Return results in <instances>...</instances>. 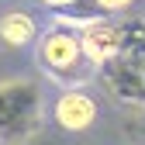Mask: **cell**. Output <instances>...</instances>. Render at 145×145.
Returning a JSON list of instances; mask_svg holds the SVG:
<instances>
[{
    "label": "cell",
    "mask_w": 145,
    "mask_h": 145,
    "mask_svg": "<svg viewBox=\"0 0 145 145\" xmlns=\"http://www.w3.org/2000/svg\"><path fill=\"white\" fill-rule=\"evenodd\" d=\"M42 4H45V7H52V10H62L66 4H72V0H42Z\"/></svg>",
    "instance_id": "obj_11"
},
{
    "label": "cell",
    "mask_w": 145,
    "mask_h": 145,
    "mask_svg": "<svg viewBox=\"0 0 145 145\" xmlns=\"http://www.w3.org/2000/svg\"><path fill=\"white\" fill-rule=\"evenodd\" d=\"M93 76L100 80V86H104L118 104L145 107V66H135V62H128V59L114 56L111 62L97 66Z\"/></svg>",
    "instance_id": "obj_3"
},
{
    "label": "cell",
    "mask_w": 145,
    "mask_h": 145,
    "mask_svg": "<svg viewBox=\"0 0 145 145\" xmlns=\"http://www.w3.org/2000/svg\"><path fill=\"white\" fill-rule=\"evenodd\" d=\"M45 97L35 80H0V142L21 145L42 131Z\"/></svg>",
    "instance_id": "obj_1"
},
{
    "label": "cell",
    "mask_w": 145,
    "mask_h": 145,
    "mask_svg": "<svg viewBox=\"0 0 145 145\" xmlns=\"http://www.w3.org/2000/svg\"><path fill=\"white\" fill-rule=\"evenodd\" d=\"M118 31H121L118 56L135 66H145V17H124L118 21Z\"/></svg>",
    "instance_id": "obj_8"
},
{
    "label": "cell",
    "mask_w": 145,
    "mask_h": 145,
    "mask_svg": "<svg viewBox=\"0 0 145 145\" xmlns=\"http://www.w3.org/2000/svg\"><path fill=\"white\" fill-rule=\"evenodd\" d=\"M80 35V48H83V56L90 66H104V62H111L118 56V48H121V31H118V21L114 17H107V21H93V24H86L76 31Z\"/></svg>",
    "instance_id": "obj_5"
},
{
    "label": "cell",
    "mask_w": 145,
    "mask_h": 145,
    "mask_svg": "<svg viewBox=\"0 0 145 145\" xmlns=\"http://www.w3.org/2000/svg\"><path fill=\"white\" fill-rule=\"evenodd\" d=\"M128 135L135 145H145V107H138V111L128 118Z\"/></svg>",
    "instance_id": "obj_9"
},
{
    "label": "cell",
    "mask_w": 145,
    "mask_h": 145,
    "mask_svg": "<svg viewBox=\"0 0 145 145\" xmlns=\"http://www.w3.org/2000/svg\"><path fill=\"white\" fill-rule=\"evenodd\" d=\"M52 118L62 131H86L97 121V100L86 90H62L59 100L52 104Z\"/></svg>",
    "instance_id": "obj_4"
},
{
    "label": "cell",
    "mask_w": 145,
    "mask_h": 145,
    "mask_svg": "<svg viewBox=\"0 0 145 145\" xmlns=\"http://www.w3.org/2000/svg\"><path fill=\"white\" fill-rule=\"evenodd\" d=\"M35 38H38V21L24 10H10L0 17V42L10 48H28Z\"/></svg>",
    "instance_id": "obj_6"
},
{
    "label": "cell",
    "mask_w": 145,
    "mask_h": 145,
    "mask_svg": "<svg viewBox=\"0 0 145 145\" xmlns=\"http://www.w3.org/2000/svg\"><path fill=\"white\" fill-rule=\"evenodd\" d=\"M97 4L104 7V14H107V17H114V14H124V10L135 4V0H97Z\"/></svg>",
    "instance_id": "obj_10"
},
{
    "label": "cell",
    "mask_w": 145,
    "mask_h": 145,
    "mask_svg": "<svg viewBox=\"0 0 145 145\" xmlns=\"http://www.w3.org/2000/svg\"><path fill=\"white\" fill-rule=\"evenodd\" d=\"M93 21H107V14H104V7L97 0H72L62 10H56V17H52L56 28H72V31H80V28L93 24Z\"/></svg>",
    "instance_id": "obj_7"
},
{
    "label": "cell",
    "mask_w": 145,
    "mask_h": 145,
    "mask_svg": "<svg viewBox=\"0 0 145 145\" xmlns=\"http://www.w3.org/2000/svg\"><path fill=\"white\" fill-rule=\"evenodd\" d=\"M35 59H38V69L62 90H80V86H86L93 80V72H97L86 62L83 48H80V35L72 28H56L52 24L38 38Z\"/></svg>",
    "instance_id": "obj_2"
}]
</instances>
